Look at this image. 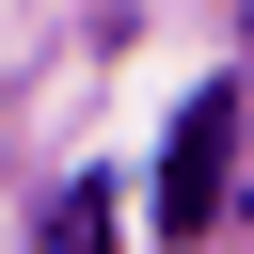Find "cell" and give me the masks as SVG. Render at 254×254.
<instances>
[{
  "mask_svg": "<svg viewBox=\"0 0 254 254\" xmlns=\"http://www.w3.org/2000/svg\"><path fill=\"white\" fill-rule=\"evenodd\" d=\"M222 175H238V95L206 79V95L175 111V143H159V238H206V222H222Z\"/></svg>",
  "mask_w": 254,
  "mask_h": 254,
  "instance_id": "1",
  "label": "cell"
},
{
  "mask_svg": "<svg viewBox=\"0 0 254 254\" xmlns=\"http://www.w3.org/2000/svg\"><path fill=\"white\" fill-rule=\"evenodd\" d=\"M48 254H111V190H95V175H64V206H48Z\"/></svg>",
  "mask_w": 254,
  "mask_h": 254,
  "instance_id": "2",
  "label": "cell"
}]
</instances>
